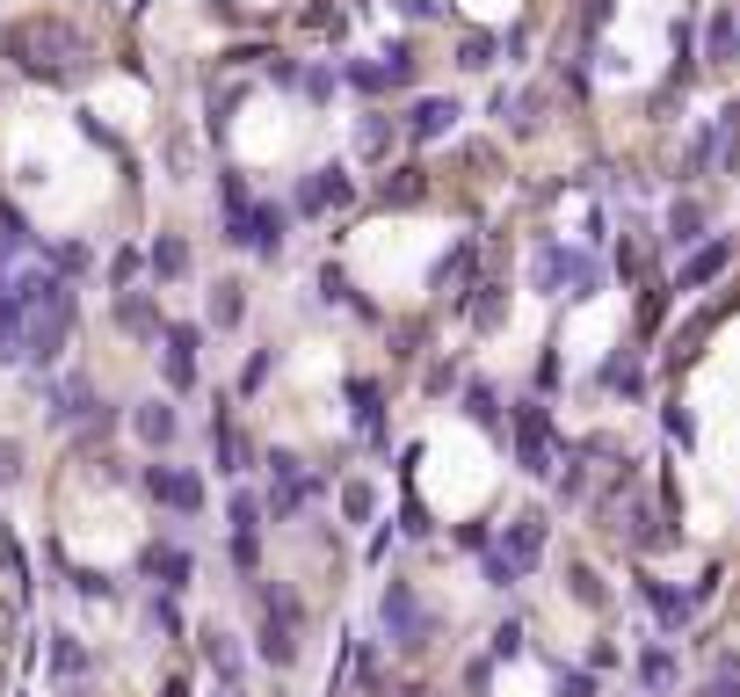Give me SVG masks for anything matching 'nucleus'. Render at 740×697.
Returning <instances> with one entry per match:
<instances>
[{"instance_id": "obj_12", "label": "nucleus", "mask_w": 740, "mask_h": 697, "mask_svg": "<svg viewBox=\"0 0 740 697\" xmlns=\"http://www.w3.org/2000/svg\"><path fill=\"white\" fill-rule=\"evenodd\" d=\"M348 407H356V429L363 436L385 429V385L378 378H356V385H348Z\"/></svg>"}, {"instance_id": "obj_11", "label": "nucleus", "mask_w": 740, "mask_h": 697, "mask_svg": "<svg viewBox=\"0 0 740 697\" xmlns=\"http://www.w3.org/2000/svg\"><path fill=\"white\" fill-rule=\"evenodd\" d=\"M334 204H348V174L342 168H320L305 190H298V211L312 218V211H334Z\"/></svg>"}, {"instance_id": "obj_4", "label": "nucleus", "mask_w": 740, "mask_h": 697, "mask_svg": "<svg viewBox=\"0 0 740 697\" xmlns=\"http://www.w3.org/2000/svg\"><path fill=\"white\" fill-rule=\"evenodd\" d=\"M458 117H465V109L450 103V95H421V103L407 109V139L414 146H436V139H450V131H458Z\"/></svg>"}, {"instance_id": "obj_31", "label": "nucleus", "mask_w": 740, "mask_h": 697, "mask_svg": "<svg viewBox=\"0 0 740 697\" xmlns=\"http://www.w3.org/2000/svg\"><path fill=\"white\" fill-rule=\"evenodd\" d=\"M494 654H501V662H508V654H523V625H516V618L494 632Z\"/></svg>"}, {"instance_id": "obj_27", "label": "nucleus", "mask_w": 740, "mask_h": 697, "mask_svg": "<svg viewBox=\"0 0 740 697\" xmlns=\"http://www.w3.org/2000/svg\"><path fill=\"white\" fill-rule=\"evenodd\" d=\"M559 697H603V683L588 676V668H567V676H559Z\"/></svg>"}, {"instance_id": "obj_28", "label": "nucleus", "mask_w": 740, "mask_h": 697, "mask_svg": "<svg viewBox=\"0 0 740 697\" xmlns=\"http://www.w3.org/2000/svg\"><path fill=\"white\" fill-rule=\"evenodd\" d=\"M153 575H168V589H182V581H190V559L182 553H153Z\"/></svg>"}, {"instance_id": "obj_33", "label": "nucleus", "mask_w": 740, "mask_h": 697, "mask_svg": "<svg viewBox=\"0 0 740 697\" xmlns=\"http://www.w3.org/2000/svg\"><path fill=\"white\" fill-rule=\"evenodd\" d=\"M573 596H581V603H603V581L588 575V567H573Z\"/></svg>"}, {"instance_id": "obj_19", "label": "nucleus", "mask_w": 740, "mask_h": 697, "mask_svg": "<svg viewBox=\"0 0 740 697\" xmlns=\"http://www.w3.org/2000/svg\"><path fill=\"white\" fill-rule=\"evenodd\" d=\"M356 153H371V160L393 153V124H385V117H363L356 124Z\"/></svg>"}, {"instance_id": "obj_18", "label": "nucleus", "mask_w": 740, "mask_h": 697, "mask_svg": "<svg viewBox=\"0 0 740 697\" xmlns=\"http://www.w3.org/2000/svg\"><path fill=\"white\" fill-rule=\"evenodd\" d=\"M705 697H740V654H719V662H711Z\"/></svg>"}, {"instance_id": "obj_7", "label": "nucleus", "mask_w": 740, "mask_h": 697, "mask_svg": "<svg viewBox=\"0 0 740 697\" xmlns=\"http://www.w3.org/2000/svg\"><path fill=\"white\" fill-rule=\"evenodd\" d=\"M705 233H711V211L697 204V196H675V204H668V233H661V240H668V247H683V255H689V247L705 240Z\"/></svg>"}, {"instance_id": "obj_13", "label": "nucleus", "mask_w": 740, "mask_h": 697, "mask_svg": "<svg viewBox=\"0 0 740 697\" xmlns=\"http://www.w3.org/2000/svg\"><path fill=\"white\" fill-rule=\"evenodd\" d=\"M465 415L480 421L486 436H508V421H501V393H494L486 378H472V385H465Z\"/></svg>"}, {"instance_id": "obj_1", "label": "nucleus", "mask_w": 740, "mask_h": 697, "mask_svg": "<svg viewBox=\"0 0 740 697\" xmlns=\"http://www.w3.org/2000/svg\"><path fill=\"white\" fill-rule=\"evenodd\" d=\"M733 174L740 168V109L726 103L719 117H705V131L689 139V153H683V182H697V174Z\"/></svg>"}, {"instance_id": "obj_35", "label": "nucleus", "mask_w": 740, "mask_h": 697, "mask_svg": "<svg viewBox=\"0 0 740 697\" xmlns=\"http://www.w3.org/2000/svg\"><path fill=\"white\" fill-rule=\"evenodd\" d=\"M610 15H618V0H588V30H603Z\"/></svg>"}, {"instance_id": "obj_25", "label": "nucleus", "mask_w": 740, "mask_h": 697, "mask_svg": "<svg viewBox=\"0 0 740 697\" xmlns=\"http://www.w3.org/2000/svg\"><path fill=\"white\" fill-rule=\"evenodd\" d=\"M603 385H618V393H639V349H624L618 364H603Z\"/></svg>"}, {"instance_id": "obj_20", "label": "nucleus", "mask_w": 740, "mask_h": 697, "mask_svg": "<svg viewBox=\"0 0 740 697\" xmlns=\"http://www.w3.org/2000/svg\"><path fill=\"white\" fill-rule=\"evenodd\" d=\"M240 313H247L240 283H218V298H211V320H218V328H240Z\"/></svg>"}, {"instance_id": "obj_5", "label": "nucleus", "mask_w": 740, "mask_h": 697, "mask_svg": "<svg viewBox=\"0 0 740 697\" xmlns=\"http://www.w3.org/2000/svg\"><path fill=\"white\" fill-rule=\"evenodd\" d=\"M726 269H733V240H711V247L697 240V247H689V261L675 269V291H705V283H719Z\"/></svg>"}, {"instance_id": "obj_17", "label": "nucleus", "mask_w": 740, "mask_h": 697, "mask_svg": "<svg viewBox=\"0 0 740 697\" xmlns=\"http://www.w3.org/2000/svg\"><path fill=\"white\" fill-rule=\"evenodd\" d=\"M131 421H138V436H146V443H168V436H174V407L168 400H146Z\"/></svg>"}, {"instance_id": "obj_15", "label": "nucleus", "mask_w": 740, "mask_h": 697, "mask_svg": "<svg viewBox=\"0 0 740 697\" xmlns=\"http://www.w3.org/2000/svg\"><path fill=\"white\" fill-rule=\"evenodd\" d=\"M639 596H646V610H654L661 625H683V618H689V596L661 589V581H639Z\"/></svg>"}, {"instance_id": "obj_2", "label": "nucleus", "mask_w": 740, "mask_h": 697, "mask_svg": "<svg viewBox=\"0 0 740 697\" xmlns=\"http://www.w3.org/2000/svg\"><path fill=\"white\" fill-rule=\"evenodd\" d=\"M516 465L530 472V480L559 472V443H551V407H537V400H523V415H516Z\"/></svg>"}, {"instance_id": "obj_24", "label": "nucleus", "mask_w": 740, "mask_h": 697, "mask_svg": "<svg viewBox=\"0 0 740 697\" xmlns=\"http://www.w3.org/2000/svg\"><path fill=\"white\" fill-rule=\"evenodd\" d=\"M486 581H494V589H516V581H523V567H516L508 553H501V545H486Z\"/></svg>"}, {"instance_id": "obj_22", "label": "nucleus", "mask_w": 740, "mask_h": 697, "mask_svg": "<svg viewBox=\"0 0 740 697\" xmlns=\"http://www.w3.org/2000/svg\"><path fill=\"white\" fill-rule=\"evenodd\" d=\"M117 320H124L131 334H160V313L146 305V298H124V305H117Z\"/></svg>"}, {"instance_id": "obj_9", "label": "nucleus", "mask_w": 740, "mask_h": 697, "mask_svg": "<svg viewBox=\"0 0 740 697\" xmlns=\"http://www.w3.org/2000/svg\"><path fill=\"white\" fill-rule=\"evenodd\" d=\"M160 342H168V385H174V393L196 385V342H204V334H196V328H160Z\"/></svg>"}, {"instance_id": "obj_23", "label": "nucleus", "mask_w": 740, "mask_h": 697, "mask_svg": "<svg viewBox=\"0 0 740 697\" xmlns=\"http://www.w3.org/2000/svg\"><path fill=\"white\" fill-rule=\"evenodd\" d=\"M494 52H501V44H494V36H465V52H458V66H465V73H486V66H494Z\"/></svg>"}, {"instance_id": "obj_10", "label": "nucleus", "mask_w": 740, "mask_h": 697, "mask_svg": "<svg viewBox=\"0 0 740 697\" xmlns=\"http://www.w3.org/2000/svg\"><path fill=\"white\" fill-rule=\"evenodd\" d=\"M705 58H711V66H733V58H740V15H733V8H711V22H705Z\"/></svg>"}, {"instance_id": "obj_26", "label": "nucleus", "mask_w": 740, "mask_h": 697, "mask_svg": "<svg viewBox=\"0 0 740 697\" xmlns=\"http://www.w3.org/2000/svg\"><path fill=\"white\" fill-rule=\"evenodd\" d=\"M153 269H160V277H182V269H190V247H182V240L168 233V240L153 247Z\"/></svg>"}, {"instance_id": "obj_6", "label": "nucleus", "mask_w": 740, "mask_h": 697, "mask_svg": "<svg viewBox=\"0 0 740 697\" xmlns=\"http://www.w3.org/2000/svg\"><path fill=\"white\" fill-rule=\"evenodd\" d=\"M146 487H153V494H160V502H168V508H182V516H196V508H204V480H196V472L153 465V472H146Z\"/></svg>"}, {"instance_id": "obj_21", "label": "nucleus", "mask_w": 740, "mask_h": 697, "mask_svg": "<svg viewBox=\"0 0 740 697\" xmlns=\"http://www.w3.org/2000/svg\"><path fill=\"white\" fill-rule=\"evenodd\" d=\"M661 320H668V291H661V283H646V291H639V334H654Z\"/></svg>"}, {"instance_id": "obj_34", "label": "nucleus", "mask_w": 740, "mask_h": 697, "mask_svg": "<svg viewBox=\"0 0 740 697\" xmlns=\"http://www.w3.org/2000/svg\"><path fill=\"white\" fill-rule=\"evenodd\" d=\"M668 429H675V436H683V443H689V436H697V421H689V415H683V400H668Z\"/></svg>"}, {"instance_id": "obj_8", "label": "nucleus", "mask_w": 740, "mask_h": 697, "mask_svg": "<svg viewBox=\"0 0 740 697\" xmlns=\"http://www.w3.org/2000/svg\"><path fill=\"white\" fill-rule=\"evenodd\" d=\"M545 545H551V523L530 508V516H516V523H508V545H501V553L516 559V567H537V559H545Z\"/></svg>"}, {"instance_id": "obj_3", "label": "nucleus", "mask_w": 740, "mask_h": 697, "mask_svg": "<svg viewBox=\"0 0 740 697\" xmlns=\"http://www.w3.org/2000/svg\"><path fill=\"white\" fill-rule=\"evenodd\" d=\"M385 632H393L399 646H429V610L414 603L407 581H393V589H385Z\"/></svg>"}, {"instance_id": "obj_30", "label": "nucleus", "mask_w": 740, "mask_h": 697, "mask_svg": "<svg viewBox=\"0 0 740 697\" xmlns=\"http://www.w3.org/2000/svg\"><path fill=\"white\" fill-rule=\"evenodd\" d=\"M399 15L407 22H443V0H399Z\"/></svg>"}, {"instance_id": "obj_16", "label": "nucleus", "mask_w": 740, "mask_h": 697, "mask_svg": "<svg viewBox=\"0 0 740 697\" xmlns=\"http://www.w3.org/2000/svg\"><path fill=\"white\" fill-rule=\"evenodd\" d=\"M639 690L646 697L675 690V654H639Z\"/></svg>"}, {"instance_id": "obj_29", "label": "nucleus", "mask_w": 740, "mask_h": 697, "mask_svg": "<svg viewBox=\"0 0 740 697\" xmlns=\"http://www.w3.org/2000/svg\"><path fill=\"white\" fill-rule=\"evenodd\" d=\"M342 508H348V516H356V523H371V508H378V494H371V487H348V494H342Z\"/></svg>"}, {"instance_id": "obj_32", "label": "nucleus", "mask_w": 740, "mask_h": 697, "mask_svg": "<svg viewBox=\"0 0 740 697\" xmlns=\"http://www.w3.org/2000/svg\"><path fill=\"white\" fill-rule=\"evenodd\" d=\"M15 480H22V451L15 443H0V487H15Z\"/></svg>"}, {"instance_id": "obj_14", "label": "nucleus", "mask_w": 740, "mask_h": 697, "mask_svg": "<svg viewBox=\"0 0 740 697\" xmlns=\"http://www.w3.org/2000/svg\"><path fill=\"white\" fill-rule=\"evenodd\" d=\"M472 291H480V298L465 305V313H472V328H486V334H494L501 320H508V291H501V283H472Z\"/></svg>"}]
</instances>
